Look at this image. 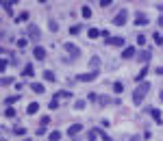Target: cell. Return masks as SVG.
I'll return each instance as SVG.
<instances>
[{"label":"cell","instance_id":"6da1fadb","mask_svg":"<svg viewBox=\"0 0 163 141\" xmlns=\"http://www.w3.org/2000/svg\"><path fill=\"white\" fill-rule=\"evenodd\" d=\"M148 89H150V85H148V83H139V85H137V89H135V93H133V102H135V104H142V100L146 98Z\"/></svg>","mask_w":163,"mask_h":141},{"label":"cell","instance_id":"7a4b0ae2","mask_svg":"<svg viewBox=\"0 0 163 141\" xmlns=\"http://www.w3.org/2000/svg\"><path fill=\"white\" fill-rule=\"evenodd\" d=\"M126 18H128V11H126V9H122L120 13H115L113 24H115V26H124V24H126Z\"/></svg>","mask_w":163,"mask_h":141},{"label":"cell","instance_id":"3957f363","mask_svg":"<svg viewBox=\"0 0 163 141\" xmlns=\"http://www.w3.org/2000/svg\"><path fill=\"white\" fill-rule=\"evenodd\" d=\"M96 78H98V72H89V74H78L76 80H81V83H92V80H96Z\"/></svg>","mask_w":163,"mask_h":141},{"label":"cell","instance_id":"277c9868","mask_svg":"<svg viewBox=\"0 0 163 141\" xmlns=\"http://www.w3.org/2000/svg\"><path fill=\"white\" fill-rule=\"evenodd\" d=\"M33 56H35L37 61H44V59H46V50H44L41 46H37L35 50H33Z\"/></svg>","mask_w":163,"mask_h":141},{"label":"cell","instance_id":"5b68a950","mask_svg":"<svg viewBox=\"0 0 163 141\" xmlns=\"http://www.w3.org/2000/svg\"><path fill=\"white\" fill-rule=\"evenodd\" d=\"M65 52H70L72 56H76V54H81V50H78V46H74V43L67 41V43H65Z\"/></svg>","mask_w":163,"mask_h":141},{"label":"cell","instance_id":"8992f818","mask_svg":"<svg viewBox=\"0 0 163 141\" xmlns=\"http://www.w3.org/2000/svg\"><path fill=\"white\" fill-rule=\"evenodd\" d=\"M29 37H31V39H39V28H37L35 24L29 26Z\"/></svg>","mask_w":163,"mask_h":141},{"label":"cell","instance_id":"52a82bcc","mask_svg":"<svg viewBox=\"0 0 163 141\" xmlns=\"http://www.w3.org/2000/svg\"><path fill=\"white\" fill-rule=\"evenodd\" d=\"M107 43H111V46H124V39L122 37H109Z\"/></svg>","mask_w":163,"mask_h":141},{"label":"cell","instance_id":"ba28073f","mask_svg":"<svg viewBox=\"0 0 163 141\" xmlns=\"http://www.w3.org/2000/svg\"><path fill=\"white\" fill-rule=\"evenodd\" d=\"M81 128H83V124H72L70 130H67V135H70V137H74L76 132H81Z\"/></svg>","mask_w":163,"mask_h":141},{"label":"cell","instance_id":"9c48e42d","mask_svg":"<svg viewBox=\"0 0 163 141\" xmlns=\"http://www.w3.org/2000/svg\"><path fill=\"white\" fill-rule=\"evenodd\" d=\"M137 52H135V46H128V48H124V52H122V56L124 59H131V56H135Z\"/></svg>","mask_w":163,"mask_h":141},{"label":"cell","instance_id":"30bf717a","mask_svg":"<svg viewBox=\"0 0 163 141\" xmlns=\"http://www.w3.org/2000/svg\"><path fill=\"white\" fill-rule=\"evenodd\" d=\"M37 111H39V104L37 102H31L29 106H26V113H29V115H35Z\"/></svg>","mask_w":163,"mask_h":141},{"label":"cell","instance_id":"8fae6325","mask_svg":"<svg viewBox=\"0 0 163 141\" xmlns=\"http://www.w3.org/2000/svg\"><path fill=\"white\" fill-rule=\"evenodd\" d=\"M135 24H137V26H144V24H148V18H146L144 13H139V15H137V20H135Z\"/></svg>","mask_w":163,"mask_h":141},{"label":"cell","instance_id":"7c38bea8","mask_svg":"<svg viewBox=\"0 0 163 141\" xmlns=\"http://www.w3.org/2000/svg\"><path fill=\"white\" fill-rule=\"evenodd\" d=\"M87 35H89V39H96V37L102 35V33H100L98 28H89V31H87Z\"/></svg>","mask_w":163,"mask_h":141},{"label":"cell","instance_id":"4fadbf2b","mask_svg":"<svg viewBox=\"0 0 163 141\" xmlns=\"http://www.w3.org/2000/svg\"><path fill=\"white\" fill-rule=\"evenodd\" d=\"M89 65H92L94 72H98V65H100V59L98 56H92V61H89Z\"/></svg>","mask_w":163,"mask_h":141},{"label":"cell","instance_id":"5bb4252c","mask_svg":"<svg viewBox=\"0 0 163 141\" xmlns=\"http://www.w3.org/2000/svg\"><path fill=\"white\" fill-rule=\"evenodd\" d=\"M31 89H33L35 93H44V85H41V83H33V85H31Z\"/></svg>","mask_w":163,"mask_h":141},{"label":"cell","instance_id":"9a60e30c","mask_svg":"<svg viewBox=\"0 0 163 141\" xmlns=\"http://www.w3.org/2000/svg\"><path fill=\"white\" fill-rule=\"evenodd\" d=\"M146 72H148V67H144L142 72H137V76H135V80H137V83H142V80H144V76H146Z\"/></svg>","mask_w":163,"mask_h":141},{"label":"cell","instance_id":"2e32d148","mask_svg":"<svg viewBox=\"0 0 163 141\" xmlns=\"http://www.w3.org/2000/svg\"><path fill=\"white\" fill-rule=\"evenodd\" d=\"M22 74H24V76H33V74H35V70H33V65L29 63V65L24 67V72H22Z\"/></svg>","mask_w":163,"mask_h":141},{"label":"cell","instance_id":"e0dca14e","mask_svg":"<svg viewBox=\"0 0 163 141\" xmlns=\"http://www.w3.org/2000/svg\"><path fill=\"white\" fill-rule=\"evenodd\" d=\"M81 15H83V18H92V9H89V7H83V9H81Z\"/></svg>","mask_w":163,"mask_h":141},{"label":"cell","instance_id":"ac0fdd59","mask_svg":"<svg viewBox=\"0 0 163 141\" xmlns=\"http://www.w3.org/2000/svg\"><path fill=\"white\" fill-rule=\"evenodd\" d=\"M2 7H4V11H7V13L13 15V7H11V2H9V0H4V2H2Z\"/></svg>","mask_w":163,"mask_h":141},{"label":"cell","instance_id":"d6986e66","mask_svg":"<svg viewBox=\"0 0 163 141\" xmlns=\"http://www.w3.org/2000/svg\"><path fill=\"white\" fill-rule=\"evenodd\" d=\"M44 78H46L48 83H52V80H54V74H52L50 70H46V72H44Z\"/></svg>","mask_w":163,"mask_h":141},{"label":"cell","instance_id":"ffe728a7","mask_svg":"<svg viewBox=\"0 0 163 141\" xmlns=\"http://www.w3.org/2000/svg\"><path fill=\"white\" fill-rule=\"evenodd\" d=\"M150 115H152V117H154V120H157V122H159V124H161V113H159V111H157V109H150Z\"/></svg>","mask_w":163,"mask_h":141},{"label":"cell","instance_id":"44dd1931","mask_svg":"<svg viewBox=\"0 0 163 141\" xmlns=\"http://www.w3.org/2000/svg\"><path fill=\"white\" fill-rule=\"evenodd\" d=\"M98 135H100L98 130H89V135H87V139H89V141H96V139H98Z\"/></svg>","mask_w":163,"mask_h":141},{"label":"cell","instance_id":"7402d4cb","mask_svg":"<svg viewBox=\"0 0 163 141\" xmlns=\"http://www.w3.org/2000/svg\"><path fill=\"white\" fill-rule=\"evenodd\" d=\"M48 139H50V141H59V139H61V132H59V130L50 132V137H48Z\"/></svg>","mask_w":163,"mask_h":141},{"label":"cell","instance_id":"603a6c76","mask_svg":"<svg viewBox=\"0 0 163 141\" xmlns=\"http://www.w3.org/2000/svg\"><path fill=\"white\" fill-rule=\"evenodd\" d=\"M154 43H159V46H161V43H163V35H161V33H154Z\"/></svg>","mask_w":163,"mask_h":141},{"label":"cell","instance_id":"cb8c5ba5","mask_svg":"<svg viewBox=\"0 0 163 141\" xmlns=\"http://www.w3.org/2000/svg\"><path fill=\"white\" fill-rule=\"evenodd\" d=\"M113 89H115V93H122V91H124V85H122V83H115Z\"/></svg>","mask_w":163,"mask_h":141},{"label":"cell","instance_id":"d4e9b609","mask_svg":"<svg viewBox=\"0 0 163 141\" xmlns=\"http://www.w3.org/2000/svg\"><path fill=\"white\" fill-rule=\"evenodd\" d=\"M18 100H20V95H13V98H7V100H4V104H13V102H18Z\"/></svg>","mask_w":163,"mask_h":141},{"label":"cell","instance_id":"484cf974","mask_svg":"<svg viewBox=\"0 0 163 141\" xmlns=\"http://www.w3.org/2000/svg\"><path fill=\"white\" fill-rule=\"evenodd\" d=\"M98 102H100V104H109V102H111V98H107V95H100Z\"/></svg>","mask_w":163,"mask_h":141},{"label":"cell","instance_id":"4316f807","mask_svg":"<svg viewBox=\"0 0 163 141\" xmlns=\"http://www.w3.org/2000/svg\"><path fill=\"white\" fill-rule=\"evenodd\" d=\"M137 43L139 46H146V35H137Z\"/></svg>","mask_w":163,"mask_h":141},{"label":"cell","instance_id":"83f0119b","mask_svg":"<svg viewBox=\"0 0 163 141\" xmlns=\"http://www.w3.org/2000/svg\"><path fill=\"white\" fill-rule=\"evenodd\" d=\"M4 115L7 117H15V109H4Z\"/></svg>","mask_w":163,"mask_h":141},{"label":"cell","instance_id":"f1b7e54d","mask_svg":"<svg viewBox=\"0 0 163 141\" xmlns=\"http://www.w3.org/2000/svg\"><path fill=\"white\" fill-rule=\"evenodd\" d=\"M13 132H15V135H20V137H22V135H26V128H22V126H18V128H15Z\"/></svg>","mask_w":163,"mask_h":141},{"label":"cell","instance_id":"f546056e","mask_svg":"<svg viewBox=\"0 0 163 141\" xmlns=\"http://www.w3.org/2000/svg\"><path fill=\"white\" fill-rule=\"evenodd\" d=\"M48 26H50V31H57V28H59V24H57L54 20H50V22H48Z\"/></svg>","mask_w":163,"mask_h":141},{"label":"cell","instance_id":"4dcf8cb0","mask_svg":"<svg viewBox=\"0 0 163 141\" xmlns=\"http://www.w3.org/2000/svg\"><path fill=\"white\" fill-rule=\"evenodd\" d=\"M24 20H29V13H26V11H24V13H20V18L15 20V22H24Z\"/></svg>","mask_w":163,"mask_h":141},{"label":"cell","instance_id":"1f68e13d","mask_svg":"<svg viewBox=\"0 0 163 141\" xmlns=\"http://www.w3.org/2000/svg\"><path fill=\"white\" fill-rule=\"evenodd\" d=\"M150 56H152V54H150V52H142V54H139V59H142V61H148V59H150Z\"/></svg>","mask_w":163,"mask_h":141},{"label":"cell","instance_id":"d6a6232c","mask_svg":"<svg viewBox=\"0 0 163 141\" xmlns=\"http://www.w3.org/2000/svg\"><path fill=\"white\" fill-rule=\"evenodd\" d=\"M39 124H41V128H44V126H48V124H50V117H48V115H46V117H41V122H39Z\"/></svg>","mask_w":163,"mask_h":141},{"label":"cell","instance_id":"836d02e7","mask_svg":"<svg viewBox=\"0 0 163 141\" xmlns=\"http://www.w3.org/2000/svg\"><path fill=\"white\" fill-rule=\"evenodd\" d=\"M29 43V39H18V48H24Z\"/></svg>","mask_w":163,"mask_h":141},{"label":"cell","instance_id":"e575fe53","mask_svg":"<svg viewBox=\"0 0 163 141\" xmlns=\"http://www.w3.org/2000/svg\"><path fill=\"white\" fill-rule=\"evenodd\" d=\"M11 83H13V78H9V76L2 78V85H11Z\"/></svg>","mask_w":163,"mask_h":141},{"label":"cell","instance_id":"d590c367","mask_svg":"<svg viewBox=\"0 0 163 141\" xmlns=\"http://www.w3.org/2000/svg\"><path fill=\"white\" fill-rule=\"evenodd\" d=\"M161 100H163V91H161Z\"/></svg>","mask_w":163,"mask_h":141}]
</instances>
